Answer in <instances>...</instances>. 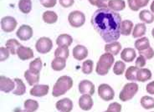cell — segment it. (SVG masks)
<instances>
[{"label": "cell", "mask_w": 154, "mask_h": 112, "mask_svg": "<svg viewBox=\"0 0 154 112\" xmlns=\"http://www.w3.org/2000/svg\"><path fill=\"white\" fill-rule=\"evenodd\" d=\"M91 25L105 42L116 41L121 35L122 17L109 8L97 9L91 17Z\"/></svg>", "instance_id": "1"}, {"label": "cell", "mask_w": 154, "mask_h": 112, "mask_svg": "<svg viewBox=\"0 0 154 112\" xmlns=\"http://www.w3.org/2000/svg\"><path fill=\"white\" fill-rule=\"evenodd\" d=\"M73 86V80L69 76L67 75H62L55 82L53 90H52V95L54 97L61 96L65 95L67 91L72 88Z\"/></svg>", "instance_id": "2"}, {"label": "cell", "mask_w": 154, "mask_h": 112, "mask_svg": "<svg viewBox=\"0 0 154 112\" xmlns=\"http://www.w3.org/2000/svg\"><path fill=\"white\" fill-rule=\"evenodd\" d=\"M114 55L105 53L99 59V60L96 64V72L99 75H106L109 73V70L112 68L114 64Z\"/></svg>", "instance_id": "3"}, {"label": "cell", "mask_w": 154, "mask_h": 112, "mask_svg": "<svg viewBox=\"0 0 154 112\" xmlns=\"http://www.w3.org/2000/svg\"><path fill=\"white\" fill-rule=\"evenodd\" d=\"M138 91V85L135 82L127 83L124 85L119 94V99L123 102L131 100Z\"/></svg>", "instance_id": "4"}, {"label": "cell", "mask_w": 154, "mask_h": 112, "mask_svg": "<svg viewBox=\"0 0 154 112\" xmlns=\"http://www.w3.org/2000/svg\"><path fill=\"white\" fill-rule=\"evenodd\" d=\"M68 21L70 26L73 28H80L84 25L85 22V14L81 11H72L68 16Z\"/></svg>", "instance_id": "5"}, {"label": "cell", "mask_w": 154, "mask_h": 112, "mask_svg": "<svg viewBox=\"0 0 154 112\" xmlns=\"http://www.w3.org/2000/svg\"><path fill=\"white\" fill-rule=\"evenodd\" d=\"M53 47V42L50 38L41 37L35 44V49L40 54H47L50 52Z\"/></svg>", "instance_id": "6"}, {"label": "cell", "mask_w": 154, "mask_h": 112, "mask_svg": "<svg viewBox=\"0 0 154 112\" xmlns=\"http://www.w3.org/2000/svg\"><path fill=\"white\" fill-rule=\"evenodd\" d=\"M98 95L105 101H112L115 96L114 89L107 84H101L98 87Z\"/></svg>", "instance_id": "7"}, {"label": "cell", "mask_w": 154, "mask_h": 112, "mask_svg": "<svg viewBox=\"0 0 154 112\" xmlns=\"http://www.w3.org/2000/svg\"><path fill=\"white\" fill-rule=\"evenodd\" d=\"M17 20L11 16H6L1 20V28L5 33H11L17 27Z\"/></svg>", "instance_id": "8"}, {"label": "cell", "mask_w": 154, "mask_h": 112, "mask_svg": "<svg viewBox=\"0 0 154 112\" xmlns=\"http://www.w3.org/2000/svg\"><path fill=\"white\" fill-rule=\"evenodd\" d=\"M16 35L20 40L27 41L29 39H30L32 38V36H33V29L29 25L23 24L17 30Z\"/></svg>", "instance_id": "9"}, {"label": "cell", "mask_w": 154, "mask_h": 112, "mask_svg": "<svg viewBox=\"0 0 154 112\" xmlns=\"http://www.w3.org/2000/svg\"><path fill=\"white\" fill-rule=\"evenodd\" d=\"M15 81L4 75L0 76V89L4 93H9L15 89Z\"/></svg>", "instance_id": "10"}, {"label": "cell", "mask_w": 154, "mask_h": 112, "mask_svg": "<svg viewBox=\"0 0 154 112\" xmlns=\"http://www.w3.org/2000/svg\"><path fill=\"white\" fill-rule=\"evenodd\" d=\"M78 88H79V92L82 94V95H92L93 94L95 93V85H94L92 82L87 80H81L79 83Z\"/></svg>", "instance_id": "11"}, {"label": "cell", "mask_w": 154, "mask_h": 112, "mask_svg": "<svg viewBox=\"0 0 154 112\" xmlns=\"http://www.w3.org/2000/svg\"><path fill=\"white\" fill-rule=\"evenodd\" d=\"M55 107L60 112H70L73 110V102L69 98H64L56 102Z\"/></svg>", "instance_id": "12"}, {"label": "cell", "mask_w": 154, "mask_h": 112, "mask_svg": "<svg viewBox=\"0 0 154 112\" xmlns=\"http://www.w3.org/2000/svg\"><path fill=\"white\" fill-rule=\"evenodd\" d=\"M50 86L48 85H35L30 89L31 95L35 97H43L49 93Z\"/></svg>", "instance_id": "13"}, {"label": "cell", "mask_w": 154, "mask_h": 112, "mask_svg": "<svg viewBox=\"0 0 154 112\" xmlns=\"http://www.w3.org/2000/svg\"><path fill=\"white\" fill-rule=\"evenodd\" d=\"M93 106V100L90 95H82L79 99V107L85 111H88Z\"/></svg>", "instance_id": "14"}, {"label": "cell", "mask_w": 154, "mask_h": 112, "mask_svg": "<svg viewBox=\"0 0 154 112\" xmlns=\"http://www.w3.org/2000/svg\"><path fill=\"white\" fill-rule=\"evenodd\" d=\"M17 55L21 60H28L29 59L34 58V52L29 47L21 45L17 50Z\"/></svg>", "instance_id": "15"}, {"label": "cell", "mask_w": 154, "mask_h": 112, "mask_svg": "<svg viewBox=\"0 0 154 112\" xmlns=\"http://www.w3.org/2000/svg\"><path fill=\"white\" fill-rule=\"evenodd\" d=\"M88 55V50L84 45L78 44L73 49V57L77 60H83Z\"/></svg>", "instance_id": "16"}, {"label": "cell", "mask_w": 154, "mask_h": 112, "mask_svg": "<svg viewBox=\"0 0 154 112\" xmlns=\"http://www.w3.org/2000/svg\"><path fill=\"white\" fill-rule=\"evenodd\" d=\"M137 57L136 50L132 48H126L121 53V58L124 62L131 63Z\"/></svg>", "instance_id": "17"}, {"label": "cell", "mask_w": 154, "mask_h": 112, "mask_svg": "<svg viewBox=\"0 0 154 112\" xmlns=\"http://www.w3.org/2000/svg\"><path fill=\"white\" fill-rule=\"evenodd\" d=\"M121 50H122V44L119 42H116V41L112 43H108L105 45L106 53H109V54H112L114 56L119 54Z\"/></svg>", "instance_id": "18"}, {"label": "cell", "mask_w": 154, "mask_h": 112, "mask_svg": "<svg viewBox=\"0 0 154 112\" xmlns=\"http://www.w3.org/2000/svg\"><path fill=\"white\" fill-rule=\"evenodd\" d=\"M149 1L150 0H127V3L132 11H138L141 8L146 7Z\"/></svg>", "instance_id": "19"}, {"label": "cell", "mask_w": 154, "mask_h": 112, "mask_svg": "<svg viewBox=\"0 0 154 112\" xmlns=\"http://www.w3.org/2000/svg\"><path fill=\"white\" fill-rule=\"evenodd\" d=\"M24 78L27 80L29 85L34 86L37 85V83L39 81V74H36L30 70H28L24 72Z\"/></svg>", "instance_id": "20"}, {"label": "cell", "mask_w": 154, "mask_h": 112, "mask_svg": "<svg viewBox=\"0 0 154 112\" xmlns=\"http://www.w3.org/2000/svg\"><path fill=\"white\" fill-rule=\"evenodd\" d=\"M73 39L69 35L67 34H62L59 35L56 39V44L58 46H67L69 47L72 44Z\"/></svg>", "instance_id": "21"}, {"label": "cell", "mask_w": 154, "mask_h": 112, "mask_svg": "<svg viewBox=\"0 0 154 112\" xmlns=\"http://www.w3.org/2000/svg\"><path fill=\"white\" fill-rule=\"evenodd\" d=\"M108 8L113 11H122L126 8V3L124 0H110L108 3Z\"/></svg>", "instance_id": "22"}, {"label": "cell", "mask_w": 154, "mask_h": 112, "mask_svg": "<svg viewBox=\"0 0 154 112\" xmlns=\"http://www.w3.org/2000/svg\"><path fill=\"white\" fill-rule=\"evenodd\" d=\"M66 59L55 57V58L52 60V62H51V68H52L54 71H61V70H63L66 68Z\"/></svg>", "instance_id": "23"}, {"label": "cell", "mask_w": 154, "mask_h": 112, "mask_svg": "<svg viewBox=\"0 0 154 112\" xmlns=\"http://www.w3.org/2000/svg\"><path fill=\"white\" fill-rule=\"evenodd\" d=\"M133 29V23L131 20H124L121 24V35L128 36L131 34Z\"/></svg>", "instance_id": "24"}, {"label": "cell", "mask_w": 154, "mask_h": 112, "mask_svg": "<svg viewBox=\"0 0 154 112\" xmlns=\"http://www.w3.org/2000/svg\"><path fill=\"white\" fill-rule=\"evenodd\" d=\"M152 78V72L148 69H139L137 76V80L139 82H146Z\"/></svg>", "instance_id": "25"}, {"label": "cell", "mask_w": 154, "mask_h": 112, "mask_svg": "<svg viewBox=\"0 0 154 112\" xmlns=\"http://www.w3.org/2000/svg\"><path fill=\"white\" fill-rule=\"evenodd\" d=\"M22 44L14 39H10L7 40V42L5 44V47L8 49L10 54L14 55V54H17V50L19 49V47L21 46Z\"/></svg>", "instance_id": "26"}, {"label": "cell", "mask_w": 154, "mask_h": 112, "mask_svg": "<svg viewBox=\"0 0 154 112\" xmlns=\"http://www.w3.org/2000/svg\"><path fill=\"white\" fill-rule=\"evenodd\" d=\"M43 20L48 24H53L57 22L58 15L54 11H45L43 14Z\"/></svg>", "instance_id": "27"}, {"label": "cell", "mask_w": 154, "mask_h": 112, "mask_svg": "<svg viewBox=\"0 0 154 112\" xmlns=\"http://www.w3.org/2000/svg\"><path fill=\"white\" fill-rule=\"evenodd\" d=\"M146 28L145 23H137L135 25L134 29H132V37L133 38H142L145 35Z\"/></svg>", "instance_id": "28"}, {"label": "cell", "mask_w": 154, "mask_h": 112, "mask_svg": "<svg viewBox=\"0 0 154 112\" xmlns=\"http://www.w3.org/2000/svg\"><path fill=\"white\" fill-rule=\"evenodd\" d=\"M14 81H15L16 86L15 89H14V91H13L14 95H23L26 91V87H25L24 83L21 79H19V78L14 79Z\"/></svg>", "instance_id": "29"}, {"label": "cell", "mask_w": 154, "mask_h": 112, "mask_svg": "<svg viewBox=\"0 0 154 112\" xmlns=\"http://www.w3.org/2000/svg\"><path fill=\"white\" fill-rule=\"evenodd\" d=\"M139 68L137 66H130L129 68H127L125 73V77L127 80L130 81H136L137 80V72H138Z\"/></svg>", "instance_id": "30"}, {"label": "cell", "mask_w": 154, "mask_h": 112, "mask_svg": "<svg viewBox=\"0 0 154 112\" xmlns=\"http://www.w3.org/2000/svg\"><path fill=\"white\" fill-rule=\"evenodd\" d=\"M139 20L146 23H152L154 21V15L148 10H142L139 13Z\"/></svg>", "instance_id": "31"}, {"label": "cell", "mask_w": 154, "mask_h": 112, "mask_svg": "<svg viewBox=\"0 0 154 112\" xmlns=\"http://www.w3.org/2000/svg\"><path fill=\"white\" fill-rule=\"evenodd\" d=\"M135 47L138 51H142L146 50L147 48L150 47V43H149V39L146 37H142L138 39L136 42H135Z\"/></svg>", "instance_id": "32"}, {"label": "cell", "mask_w": 154, "mask_h": 112, "mask_svg": "<svg viewBox=\"0 0 154 112\" xmlns=\"http://www.w3.org/2000/svg\"><path fill=\"white\" fill-rule=\"evenodd\" d=\"M19 8L23 14H28L32 10V2L31 0H19Z\"/></svg>", "instance_id": "33"}, {"label": "cell", "mask_w": 154, "mask_h": 112, "mask_svg": "<svg viewBox=\"0 0 154 112\" xmlns=\"http://www.w3.org/2000/svg\"><path fill=\"white\" fill-rule=\"evenodd\" d=\"M69 47L67 46H58V48L54 51V56L59 58L68 59L69 57Z\"/></svg>", "instance_id": "34"}, {"label": "cell", "mask_w": 154, "mask_h": 112, "mask_svg": "<svg viewBox=\"0 0 154 112\" xmlns=\"http://www.w3.org/2000/svg\"><path fill=\"white\" fill-rule=\"evenodd\" d=\"M140 103L142 104L143 108L146 109V110H150V109L154 108V98L151 96H145L142 97Z\"/></svg>", "instance_id": "35"}, {"label": "cell", "mask_w": 154, "mask_h": 112, "mask_svg": "<svg viewBox=\"0 0 154 112\" xmlns=\"http://www.w3.org/2000/svg\"><path fill=\"white\" fill-rule=\"evenodd\" d=\"M42 59L40 58H36L29 63V70L36 74H39L42 69Z\"/></svg>", "instance_id": "36"}, {"label": "cell", "mask_w": 154, "mask_h": 112, "mask_svg": "<svg viewBox=\"0 0 154 112\" xmlns=\"http://www.w3.org/2000/svg\"><path fill=\"white\" fill-rule=\"evenodd\" d=\"M126 70V65L123 61L118 60L115 63L113 67V73L116 75H122L125 72Z\"/></svg>", "instance_id": "37"}, {"label": "cell", "mask_w": 154, "mask_h": 112, "mask_svg": "<svg viewBox=\"0 0 154 112\" xmlns=\"http://www.w3.org/2000/svg\"><path fill=\"white\" fill-rule=\"evenodd\" d=\"M24 109L30 110L31 112H35L38 108V101H35V100H26L24 101V104H23Z\"/></svg>", "instance_id": "38"}, {"label": "cell", "mask_w": 154, "mask_h": 112, "mask_svg": "<svg viewBox=\"0 0 154 112\" xmlns=\"http://www.w3.org/2000/svg\"><path fill=\"white\" fill-rule=\"evenodd\" d=\"M93 71V61L91 59L85 60L82 64V72L85 74H90Z\"/></svg>", "instance_id": "39"}, {"label": "cell", "mask_w": 154, "mask_h": 112, "mask_svg": "<svg viewBox=\"0 0 154 112\" xmlns=\"http://www.w3.org/2000/svg\"><path fill=\"white\" fill-rule=\"evenodd\" d=\"M109 1L110 0H89V3L99 8H108Z\"/></svg>", "instance_id": "40"}, {"label": "cell", "mask_w": 154, "mask_h": 112, "mask_svg": "<svg viewBox=\"0 0 154 112\" xmlns=\"http://www.w3.org/2000/svg\"><path fill=\"white\" fill-rule=\"evenodd\" d=\"M138 52L140 55L144 56L146 59H152L154 57V50L152 47H149V48H147L144 50L138 51Z\"/></svg>", "instance_id": "41"}, {"label": "cell", "mask_w": 154, "mask_h": 112, "mask_svg": "<svg viewBox=\"0 0 154 112\" xmlns=\"http://www.w3.org/2000/svg\"><path fill=\"white\" fill-rule=\"evenodd\" d=\"M122 109V104L117 103V102H113V103H111L109 104L106 112H121Z\"/></svg>", "instance_id": "42"}, {"label": "cell", "mask_w": 154, "mask_h": 112, "mask_svg": "<svg viewBox=\"0 0 154 112\" xmlns=\"http://www.w3.org/2000/svg\"><path fill=\"white\" fill-rule=\"evenodd\" d=\"M9 54H10V52L6 47H1L0 48V61L3 62L8 59Z\"/></svg>", "instance_id": "43"}, {"label": "cell", "mask_w": 154, "mask_h": 112, "mask_svg": "<svg viewBox=\"0 0 154 112\" xmlns=\"http://www.w3.org/2000/svg\"><path fill=\"white\" fill-rule=\"evenodd\" d=\"M40 4L45 8H53L57 4V0H39Z\"/></svg>", "instance_id": "44"}, {"label": "cell", "mask_w": 154, "mask_h": 112, "mask_svg": "<svg viewBox=\"0 0 154 112\" xmlns=\"http://www.w3.org/2000/svg\"><path fill=\"white\" fill-rule=\"evenodd\" d=\"M146 59L143 56V55H140L138 56L137 59H136V66L141 69V68H143L144 66L146 65Z\"/></svg>", "instance_id": "45"}, {"label": "cell", "mask_w": 154, "mask_h": 112, "mask_svg": "<svg viewBox=\"0 0 154 112\" xmlns=\"http://www.w3.org/2000/svg\"><path fill=\"white\" fill-rule=\"evenodd\" d=\"M59 1H60V4L64 8H69L75 3V0H59Z\"/></svg>", "instance_id": "46"}, {"label": "cell", "mask_w": 154, "mask_h": 112, "mask_svg": "<svg viewBox=\"0 0 154 112\" xmlns=\"http://www.w3.org/2000/svg\"><path fill=\"white\" fill-rule=\"evenodd\" d=\"M146 91L149 95H154V81L150 82L146 85Z\"/></svg>", "instance_id": "47"}, {"label": "cell", "mask_w": 154, "mask_h": 112, "mask_svg": "<svg viewBox=\"0 0 154 112\" xmlns=\"http://www.w3.org/2000/svg\"><path fill=\"white\" fill-rule=\"evenodd\" d=\"M14 112H31L30 110H21L20 108H15L14 109Z\"/></svg>", "instance_id": "48"}, {"label": "cell", "mask_w": 154, "mask_h": 112, "mask_svg": "<svg viewBox=\"0 0 154 112\" xmlns=\"http://www.w3.org/2000/svg\"><path fill=\"white\" fill-rule=\"evenodd\" d=\"M150 8H151V12H152V13H153V14H154V0H153V2L152 3V4H151Z\"/></svg>", "instance_id": "49"}, {"label": "cell", "mask_w": 154, "mask_h": 112, "mask_svg": "<svg viewBox=\"0 0 154 112\" xmlns=\"http://www.w3.org/2000/svg\"><path fill=\"white\" fill-rule=\"evenodd\" d=\"M152 37H153L154 39V28L152 29Z\"/></svg>", "instance_id": "50"}, {"label": "cell", "mask_w": 154, "mask_h": 112, "mask_svg": "<svg viewBox=\"0 0 154 112\" xmlns=\"http://www.w3.org/2000/svg\"><path fill=\"white\" fill-rule=\"evenodd\" d=\"M104 112H106V111H104Z\"/></svg>", "instance_id": "51"}, {"label": "cell", "mask_w": 154, "mask_h": 112, "mask_svg": "<svg viewBox=\"0 0 154 112\" xmlns=\"http://www.w3.org/2000/svg\"><path fill=\"white\" fill-rule=\"evenodd\" d=\"M152 112H154V111H152Z\"/></svg>", "instance_id": "52"}]
</instances>
